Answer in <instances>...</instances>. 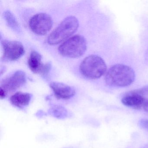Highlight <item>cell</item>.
<instances>
[{"mask_svg": "<svg viewBox=\"0 0 148 148\" xmlns=\"http://www.w3.org/2000/svg\"><path fill=\"white\" fill-rule=\"evenodd\" d=\"M135 73L131 67L122 64L112 66L106 73L105 80L110 86L125 87L134 81Z\"/></svg>", "mask_w": 148, "mask_h": 148, "instance_id": "obj_1", "label": "cell"}, {"mask_svg": "<svg viewBox=\"0 0 148 148\" xmlns=\"http://www.w3.org/2000/svg\"><path fill=\"white\" fill-rule=\"evenodd\" d=\"M78 27V21L75 17H67L50 34L47 39L48 44L57 45L64 41L73 34Z\"/></svg>", "mask_w": 148, "mask_h": 148, "instance_id": "obj_2", "label": "cell"}, {"mask_svg": "<svg viewBox=\"0 0 148 148\" xmlns=\"http://www.w3.org/2000/svg\"><path fill=\"white\" fill-rule=\"evenodd\" d=\"M106 65L103 60L97 55H90L82 61L79 66L84 76L91 79L101 77L106 71Z\"/></svg>", "mask_w": 148, "mask_h": 148, "instance_id": "obj_3", "label": "cell"}, {"mask_svg": "<svg viewBox=\"0 0 148 148\" xmlns=\"http://www.w3.org/2000/svg\"><path fill=\"white\" fill-rule=\"evenodd\" d=\"M86 49L85 39L80 35H76L64 42L59 47L58 51L64 57L75 58L81 57Z\"/></svg>", "mask_w": 148, "mask_h": 148, "instance_id": "obj_4", "label": "cell"}, {"mask_svg": "<svg viewBox=\"0 0 148 148\" xmlns=\"http://www.w3.org/2000/svg\"><path fill=\"white\" fill-rule=\"evenodd\" d=\"M52 25L51 18L45 13H39L34 15L29 21L31 30L38 35L46 34L51 30Z\"/></svg>", "mask_w": 148, "mask_h": 148, "instance_id": "obj_5", "label": "cell"}, {"mask_svg": "<svg viewBox=\"0 0 148 148\" xmlns=\"http://www.w3.org/2000/svg\"><path fill=\"white\" fill-rule=\"evenodd\" d=\"M2 45L4 51L2 60L4 61H14L19 59L25 53L24 46L19 41L4 40Z\"/></svg>", "mask_w": 148, "mask_h": 148, "instance_id": "obj_6", "label": "cell"}, {"mask_svg": "<svg viewBox=\"0 0 148 148\" xmlns=\"http://www.w3.org/2000/svg\"><path fill=\"white\" fill-rule=\"evenodd\" d=\"M26 81L25 73L22 71H17L2 80L1 88L7 93L8 92H12L22 86Z\"/></svg>", "mask_w": 148, "mask_h": 148, "instance_id": "obj_7", "label": "cell"}, {"mask_svg": "<svg viewBox=\"0 0 148 148\" xmlns=\"http://www.w3.org/2000/svg\"><path fill=\"white\" fill-rule=\"evenodd\" d=\"M28 64L31 71L35 73L45 75L51 69L50 64H42L41 55L36 51H32L31 52L28 59Z\"/></svg>", "mask_w": 148, "mask_h": 148, "instance_id": "obj_8", "label": "cell"}, {"mask_svg": "<svg viewBox=\"0 0 148 148\" xmlns=\"http://www.w3.org/2000/svg\"><path fill=\"white\" fill-rule=\"evenodd\" d=\"M50 86L55 97L59 99H69L75 94V90L72 87L63 83L52 82Z\"/></svg>", "mask_w": 148, "mask_h": 148, "instance_id": "obj_9", "label": "cell"}, {"mask_svg": "<svg viewBox=\"0 0 148 148\" xmlns=\"http://www.w3.org/2000/svg\"><path fill=\"white\" fill-rule=\"evenodd\" d=\"M145 101L144 97L130 91L123 97L121 100L123 104L125 106L135 109H140L143 107Z\"/></svg>", "mask_w": 148, "mask_h": 148, "instance_id": "obj_10", "label": "cell"}, {"mask_svg": "<svg viewBox=\"0 0 148 148\" xmlns=\"http://www.w3.org/2000/svg\"><path fill=\"white\" fill-rule=\"evenodd\" d=\"M32 99L30 93L18 92L10 97L11 103L21 109H24L29 105Z\"/></svg>", "mask_w": 148, "mask_h": 148, "instance_id": "obj_11", "label": "cell"}, {"mask_svg": "<svg viewBox=\"0 0 148 148\" xmlns=\"http://www.w3.org/2000/svg\"><path fill=\"white\" fill-rule=\"evenodd\" d=\"M48 113L59 119H64L70 116L69 112L65 108L59 105L52 106L48 110Z\"/></svg>", "mask_w": 148, "mask_h": 148, "instance_id": "obj_12", "label": "cell"}, {"mask_svg": "<svg viewBox=\"0 0 148 148\" xmlns=\"http://www.w3.org/2000/svg\"><path fill=\"white\" fill-rule=\"evenodd\" d=\"M4 18L8 25L14 30H18L19 25L13 14L8 11H6L4 14Z\"/></svg>", "mask_w": 148, "mask_h": 148, "instance_id": "obj_13", "label": "cell"}, {"mask_svg": "<svg viewBox=\"0 0 148 148\" xmlns=\"http://www.w3.org/2000/svg\"><path fill=\"white\" fill-rule=\"evenodd\" d=\"M130 92L143 97H144V96H148V86H144L140 89L134 90Z\"/></svg>", "mask_w": 148, "mask_h": 148, "instance_id": "obj_14", "label": "cell"}, {"mask_svg": "<svg viewBox=\"0 0 148 148\" xmlns=\"http://www.w3.org/2000/svg\"><path fill=\"white\" fill-rule=\"evenodd\" d=\"M139 125L142 128L148 130V119H143L140 120Z\"/></svg>", "mask_w": 148, "mask_h": 148, "instance_id": "obj_15", "label": "cell"}, {"mask_svg": "<svg viewBox=\"0 0 148 148\" xmlns=\"http://www.w3.org/2000/svg\"><path fill=\"white\" fill-rule=\"evenodd\" d=\"M7 95V93L3 89L1 88V91H0V97L1 99L5 98Z\"/></svg>", "mask_w": 148, "mask_h": 148, "instance_id": "obj_16", "label": "cell"}, {"mask_svg": "<svg viewBox=\"0 0 148 148\" xmlns=\"http://www.w3.org/2000/svg\"><path fill=\"white\" fill-rule=\"evenodd\" d=\"M143 108L145 112H148V100L145 101L143 106Z\"/></svg>", "mask_w": 148, "mask_h": 148, "instance_id": "obj_17", "label": "cell"}, {"mask_svg": "<svg viewBox=\"0 0 148 148\" xmlns=\"http://www.w3.org/2000/svg\"><path fill=\"white\" fill-rule=\"evenodd\" d=\"M145 60L146 63L148 65V49H147L146 53H145Z\"/></svg>", "mask_w": 148, "mask_h": 148, "instance_id": "obj_18", "label": "cell"}]
</instances>
